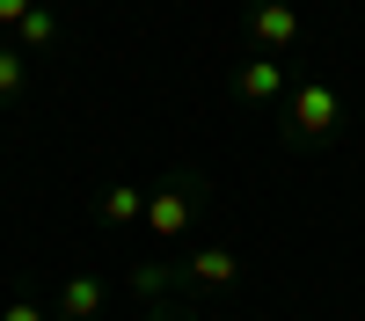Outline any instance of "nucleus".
Listing matches in <instances>:
<instances>
[{
	"label": "nucleus",
	"instance_id": "nucleus-7",
	"mask_svg": "<svg viewBox=\"0 0 365 321\" xmlns=\"http://www.w3.org/2000/svg\"><path fill=\"white\" fill-rule=\"evenodd\" d=\"M96 219H103L110 233H125V226H139V219H146V190H132V183H110V190L96 197Z\"/></svg>",
	"mask_w": 365,
	"mask_h": 321
},
{
	"label": "nucleus",
	"instance_id": "nucleus-3",
	"mask_svg": "<svg viewBox=\"0 0 365 321\" xmlns=\"http://www.w3.org/2000/svg\"><path fill=\"white\" fill-rule=\"evenodd\" d=\"M249 44H263V51H299V44H307V22H299L292 0H256V8H249Z\"/></svg>",
	"mask_w": 365,
	"mask_h": 321
},
{
	"label": "nucleus",
	"instance_id": "nucleus-2",
	"mask_svg": "<svg viewBox=\"0 0 365 321\" xmlns=\"http://www.w3.org/2000/svg\"><path fill=\"white\" fill-rule=\"evenodd\" d=\"M205 212V175H168L161 190H146V241H161V248H175L182 233H190V219Z\"/></svg>",
	"mask_w": 365,
	"mask_h": 321
},
{
	"label": "nucleus",
	"instance_id": "nucleus-9",
	"mask_svg": "<svg viewBox=\"0 0 365 321\" xmlns=\"http://www.w3.org/2000/svg\"><path fill=\"white\" fill-rule=\"evenodd\" d=\"M29 88V58L15 51V37H0V102H15Z\"/></svg>",
	"mask_w": 365,
	"mask_h": 321
},
{
	"label": "nucleus",
	"instance_id": "nucleus-1",
	"mask_svg": "<svg viewBox=\"0 0 365 321\" xmlns=\"http://www.w3.org/2000/svg\"><path fill=\"white\" fill-rule=\"evenodd\" d=\"M336 132H344L336 80H292V95H285V146H329Z\"/></svg>",
	"mask_w": 365,
	"mask_h": 321
},
{
	"label": "nucleus",
	"instance_id": "nucleus-10",
	"mask_svg": "<svg viewBox=\"0 0 365 321\" xmlns=\"http://www.w3.org/2000/svg\"><path fill=\"white\" fill-rule=\"evenodd\" d=\"M0 321H51L37 300H8V314H0Z\"/></svg>",
	"mask_w": 365,
	"mask_h": 321
},
{
	"label": "nucleus",
	"instance_id": "nucleus-11",
	"mask_svg": "<svg viewBox=\"0 0 365 321\" xmlns=\"http://www.w3.org/2000/svg\"><path fill=\"white\" fill-rule=\"evenodd\" d=\"M29 8H37V0H0V29H15V22H22Z\"/></svg>",
	"mask_w": 365,
	"mask_h": 321
},
{
	"label": "nucleus",
	"instance_id": "nucleus-4",
	"mask_svg": "<svg viewBox=\"0 0 365 321\" xmlns=\"http://www.w3.org/2000/svg\"><path fill=\"white\" fill-rule=\"evenodd\" d=\"M234 95H241V102H278V95H292V80H285V66H278L270 51H256V58H241Z\"/></svg>",
	"mask_w": 365,
	"mask_h": 321
},
{
	"label": "nucleus",
	"instance_id": "nucleus-6",
	"mask_svg": "<svg viewBox=\"0 0 365 321\" xmlns=\"http://www.w3.org/2000/svg\"><path fill=\"white\" fill-rule=\"evenodd\" d=\"M103 300H110V285L81 270V278L58 285V321H96V314H103Z\"/></svg>",
	"mask_w": 365,
	"mask_h": 321
},
{
	"label": "nucleus",
	"instance_id": "nucleus-5",
	"mask_svg": "<svg viewBox=\"0 0 365 321\" xmlns=\"http://www.w3.org/2000/svg\"><path fill=\"white\" fill-rule=\"evenodd\" d=\"M175 278H182V285H234V278H241V256H234V248H197V256L175 263Z\"/></svg>",
	"mask_w": 365,
	"mask_h": 321
},
{
	"label": "nucleus",
	"instance_id": "nucleus-12",
	"mask_svg": "<svg viewBox=\"0 0 365 321\" xmlns=\"http://www.w3.org/2000/svg\"><path fill=\"white\" fill-rule=\"evenodd\" d=\"M146 321H197V314H175V307H161V314H146Z\"/></svg>",
	"mask_w": 365,
	"mask_h": 321
},
{
	"label": "nucleus",
	"instance_id": "nucleus-8",
	"mask_svg": "<svg viewBox=\"0 0 365 321\" xmlns=\"http://www.w3.org/2000/svg\"><path fill=\"white\" fill-rule=\"evenodd\" d=\"M44 44H58V8L51 0H37V8L15 22V51H44Z\"/></svg>",
	"mask_w": 365,
	"mask_h": 321
}]
</instances>
